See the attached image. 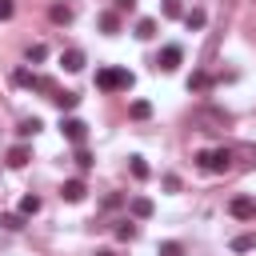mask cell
<instances>
[{"label":"cell","instance_id":"cell-1","mask_svg":"<svg viewBox=\"0 0 256 256\" xmlns=\"http://www.w3.org/2000/svg\"><path fill=\"white\" fill-rule=\"evenodd\" d=\"M132 84H136V76L128 68H100L96 72V88L100 92H128Z\"/></svg>","mask_w":256,"mask_h":256},{"label":"cell","instance_id":"cell-2","mask_svg":"<svg viewBox=\"0 0 256 256\" xmlns=\"http://www.w3.org/2000/svg\"><path fill=\"white\" fill-rule=\"evenodd\" d=\"M196 164H200L204 172H228L232 152H228V148H204V152H196Z\"/></svg>","mask_w":256,"mask_h":256},{"label":"cell","instance_id":"cell-3","mask_svg":"<svg viewBox=\"0 0 256 256\" xmlns=\"http://www.w3.org/2000/svg\"><path fill=\"white\" fill-rule=\"evenodd\" d=\"M60 132H64V140H68V144H84L88 124H84L80 116H68V120H60Z\"/></svg>","mask_w":256,"mask_h":256},{"label":"cell","instance_id":"cell-4","mask_svg":"<svg viewBox=\"0 0 256 256\" xmlns=\"http://www.w3.org/2000/svg\"><path fill=\"white\" fill-rule=\"evenodd\" d=\"M180 60H184L180 44H164V48H160V56H156V68H164V72H176V68H180Z\"/></svg>","mask_w":256,"mask_h":256},{"label":"cell","instance_id":"cell-5","mask_svg":"<svg viewBox=\"0 0 256 256\" xmlns=\"http://www.w3.org/2000/svg\"><path fill=\"white\" fill-rule=\"evenodd\" d=\"M228 212H232L236 220H252V216H256V200H252V196H236V200L228 204Z\"/></svg>","mask_w":256,"mask_h":256},{"label":"cell","instance_id":"cell-6","mask_svg":"<svg viewBox=\"0 0 256 256\" xmlns=\"http://www.w3.org/2000/svg\"><path fill=\"white\" fill-rule=\"evenodd\" d=\"M196 124H204V132H216L228 124V116L224 112H196Z\"/></svg>","mask_w":256,"mask_h":256},{"label":"cell","instance_id":"cell-7","mask_svg":"<svg viewBox=\"0 0 256 256\" xmlns=\"http://www.w3.org/2000/svg\"><path fill=\"white\" fill-rule=\"evenodd\" d=\"M84 192H88V188H84V180H64V188H60V196H64L68 204H80V200H84Z\"/></svg>","mask_w":256,"mask_h":256},{"label":"cell","instance_id":"cell-8","mask_svg":"<svg viewBox=\"0 0 256 256\" xmlns=\"http://www.w3.org/2000/svg\"><path fill=\"white\" fill-rule=\"evenodd\" d=\"M28 160H32V148H28V144H12V148H8V164H12V168H24Z\"/></svg>","mask_w":256,"mask_h":256},{"label":"cell","instance_id":"cell-9","mask_svg":"<svg viewBox=\"0 0 256 256\" xmlns=\"http://www.w3.org/2000/svg\"><path fill=\"white\" fill-rule=\"evenodd\" d=\"M60 64H64L68 72H80V68H84V52H80V48H68V52L60 56Z\"/></svg>","mask_w":256,"mask_h":256},{"label":"cell","instance_id":"cell-10","mask_svg":"<svg viewBox=\"0 0 256 256\" xmlns=\"http://www.w3.org/2000/svg\"><path fill=\"white\" fill-rule=\"evenodd\" d=\"M128 208H132V216H136V220H148V216H152V200H148V196H132V204H128Z\"/></svg>","mask_w":256,"mask_h":256},{"label":"cell","instance_id":"cell-11","mask_svg":"<svg viewBox=\"0 0 256 256\" xmlns=\"http://www.w3.org/2000/svg\"><path fill=\"white\" fill-rule=\"evenodd\" d=\"M152 36H156V20H152V16L136 20V40H152Z\"/></svg>","mask_w":256,"mask_h":256},{"label":"cell","instance_id":"cell-12","mask_svg":"<svg viewBox=\"0 0 256 256\" xmlns=\"http://www.w3.org/2000/svg\"><path fill=\"white\" fill-rule=\"evenodd\" d=\"M0 228L20 232V228H24V216H20V212H0Z\"/></svg>","mask_w":256,"mask_h":256},{"label":"cell","instance_id":"cell-13","mask_svg":"<svg viewBox=\"0 0 256 256\" xmlns=\"http://www.w3.org/2000/svg\"><path fill=\"white\" fill-rule=\"evenodd\" d=\"M48 16H52L56 24H68V20L76 16V12H72V4H52V12H48Z\"/></svg>","mask_w":256,"mask_h":256},{"label":"cell","instance_id":"cell-14","mask_svg":"<svg viewBox=\"0 0 256 256\" xmlns=\"http://www.w3.org/2000/svg\"><path fill=\"white\" fill-rule=\"evenodd\" d=\"M188 88H192V92H204V88H212V76H208V72H192V76H188Z\"/></svg>","mask_w":256,"mask_h":256},{"label":"cell","instance_id":"cell-15","mask_svg":"<svg viewBox=\"0 0 256 256\" xmlns=\"http://www.w3.org/2000/svg\"><path fill=\"white\" fill-rule=\"evenodd\" d=\"M52 100H56V104H60V112H72V108H76V104H80V96H76V92H56V96H52Z\"/></svg>","mask_w":256,"mask_h":256},{"label":"cell","instance_id":"cell-16","mask_svg":"<svg viewBox=\"0 0 256 256\" xmlns=\"http://www.w3.org/2000/svg\"><path fill=\"white\" fill-rule=\"evenodd\" d=\"M204 20H208V16H204V8H192V12H184V24H188L192 32H196V28H204Z\"/></svg>","mask_w":256,"mask_h":256},{"label":"cell","instance_id":"cell-17","mask_svg":"<svg viewBox=\"0 0 256 256\" xmlns=\"http://www.w3.org/2000/svg\"><path fill=\"white\" fill-rule=\"evenodd\" d=\"M128 168H132V176H136V180H144V176H148V160H144V156H132V160H128Z\"/></svg>","mask_w":256,"mask_h":256},{"label":"cell","instance_id":"cell-18","mask_svg":"<svg viewBox=\"0 0 256 256\" xmlns=\"http://www.w3.org/2000/svg\"><path fill=\"white\" fill-rule=\"evenodd\" d=\"M40 212V196H24L20 200V216H36Z\"/></svg>","mask_w":256,"mask_h":256},{"label":"cell","instance_id":"cell-19","mask_svg":"<svg viewBox=\"0 0 256 256\" xmlns=\"http://www.w3.org/2000/svg\"><path fill=\"white\" fill-rule=\"evenodd\" d=\"M100 28H104V32H120V16H116V12H104V16H100Z\"/></svg>","mask_w":256,"mask_h":256},{"label":"cell","instance_id":"cell-20","mask_svg":"<svg viewBox=\"0 0 256 256\" xmlns=\"http://www.w3.org/2000/svg\"><path fill=\"white\" fill-rule=\"evenodd\" d=\"M132 116H136V120H148V116H152V104H148V100H132Z\"/></svg>","mask_w":256,"mask_h":256},{"label":"cell","instance_id":"cell-21","mask_svg":"<svg viewBox=\"0 0 256 256\" xmlns=\"http://www.w3.org/2000/svg\"><path fill=\"white\" fill-rule=\"evenodd\" d=\"M40 128H44V124H40V120L32 116V120H20V128H16V132H20V136H36Z\"/></svg>","mask_w":256,"mask_h":256},{"label":"cell","instance_id":"cell-22","mask_svg":"<svg viewBox=\"0 0 256 256\" xmlns=\"http://www.w3.org/2000/svg\"><path fill=\"white\" fill-rule=\"evenodd\" d=\"M156 256H184V248H180L176 240H164V244L156 248Z\"/></svg>","mask_w":256,"mask_h":256},{"label":"cell","instance_id":"cell-23","mask_svg":"<svg viewBox=\"0 0 256 256\" xmlns=\"http://www.w3.org/2000/svg\"><path fill=\"white\" fill-rule=\"evenodd\" d=\"M116 240H136V224H128V220H124V224L116 228Z\"/></svg>","mask_w":256,"mask_h":256},{"label":"cell","instance_id":"cell-24","mask_svg":"<svg viewBox=\"0 0 256 256\" xmlns=\"http://www.w3.org/2000/svg\"><path fill=\"white\" fill-rule=\"evenodd\" d=\"M252 244H256L252 236H236V240H232V252H252Z\"/></svg>","mask_w":256,"mask_h":256},{"label":"cell","instance_id":"cell-25","mask_svg":"<svg viewBox=\"0 0 256 256\" xmlns=\"http://www.w3.org/2000/svg\"><path fill=\"white\" fill-rule=\"evenodd\" d=\"M76 168H84V172H88V168H92V156H88V152H84V148H80V144H76Z\"/></svg>","mask_w":256,"mask_h":256},{"label":"cell","instance_id":"cell-26","mask_svg":"<svg viewBox=\"0 0 256 256\" xmlns=\"http://www.w3.org/2000/svg\"><path fill=\"white\" fill-rule=\"evenodd\" d=\"M164 16H184V8H180V0H164Z\"/></svg>","mask_w":256,"mask_h":256},{"label":"cell","instance_id":"cell-27","mask_svg":"<svg viewBox=\"0 0 256 256\" xmlns=\"http://www.w3.org/2000/svg\"><path fill=\"white\" fill-rule=\"evenodd\" d=\"M44 56H48L44 44H32V48H28V60H44Z\"/></svg>","mask_w":256,"mask_h":256},{"label":"cell","instance_id":"cell-28","mask_svg":"<svg viewBox=\"0 0 256 256\" xmlns=\"http://www.w3.org/2000/svg\"><path fill=\"white\" fill-rule=\"evenodd\" d=\"M12 12H16L12 0H0V20H12Z\"/></svg>","mask_w":256,"mask_h":256},{"label":"cell","instance_id":"cell-29","mask_svg":"<svg viewBox=\"0 0 256 256\" xmlns=\"http://www.w3.org/2000/svg\"><path fill=\"white\" fill-rule=\"evenodd\" d=\"M116 8H120V12H132V8H136V0H116Z\"/></svg>","mask_w":256,"mask_h":256},{"label":"cell","instance_id":"cell-30","mask_svg":"<svg viewBox=\"0 0 256 256\" xmlns=\"http://www.w3.org/2000/svg\"><path fill=\"white\" fill-rule=\"evenodd\" d=\"M96 256H116V252H108V248H100V252H96Z\"/></svg>","mask_w":256,"mask_h":256}]
</instances>
